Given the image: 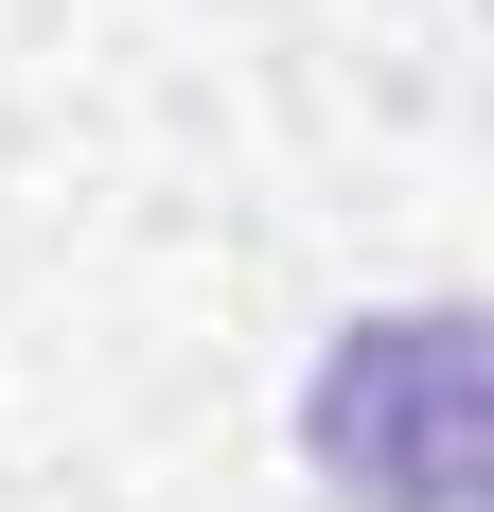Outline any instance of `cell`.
I'll return each mask as SVG.
<instances>
[{"label": "cell", "instance_id": "1", "mask_svg": "<svg viewBox=\"0 0 494 512\" xmlns=\"http://www.w3.org/2000/svg\"><path fill=\"white\" fill-rule=\"evenodd\" d=\"M318 477L371 512H459L477 495V336L459 318H371V336H336V371H318Z\"/></svg>", "mask_w": 494, "mask_h": 512}]
</instances>
